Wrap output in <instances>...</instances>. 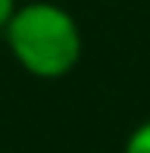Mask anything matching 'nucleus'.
<instances>
[{
  "mask_svg": "<svg viewBox=\"0 0 150 153\" xmlns=\"http://www.w3.org/2000/svg\"><path fill=\"white\" fill-rule=\"evenodd\" d=\"M122 153H150V119L141 122L138 128H131V134L125 137Z\"/></svg>",
  "mask_w": 150,
  "mask_h": 153,
  "instance_id": "nucleus-2",
  "label": "nucleus"
},
{
  "mask_svg": "<svg viewBox=\"0 0 150 153\" xmlns=\"http://www.w3.org/2000/svg\"><path fill=\"white\" fill-rule=\"evenodd\" d=\"M16 10H19V0H0V31L10 25V19H13Z\"/></svg>",
  "mask_w": 150,
  "mask_h": 153,
  "instance_id": "nucleus-3",
  "label": "nucleus"
},
{
  "mask_svg": "<svg viewBox=\"0 0 150 153\" xmlns=\"http://www.w3.org/2000/svg\"><path fill=\"white\" fill-rule=\"evenodd\" d=\"M13 59L28 75L44 81L66 78L81 59L85 41L75 16L50 0H28L3 28Z\"/></svg>",
  "mask_w": 150,
  "mask_h": 153,
  "instance_id": "nucleus-1",
  "label": "nucleus"
}]
</instances>
